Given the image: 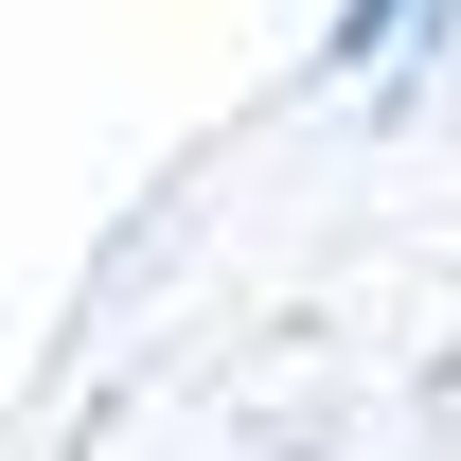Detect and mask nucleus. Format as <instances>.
<instances>
[{
	"mask_svg": "<svg viewBox=\"0 0 461 461\" xmlns=\"http://www.w3.org/2000/svg\"><path fill=\"white\" fill-rule=\"evenodd\" d=\"M408 36H426V0H338V54L373 71V54H408Z\"/></svg>",
	"mask_w": 461,
	"mask_h": 461,
	"instance_id": "obj_1",
	"label": "nucleus"
}]
</instances>
